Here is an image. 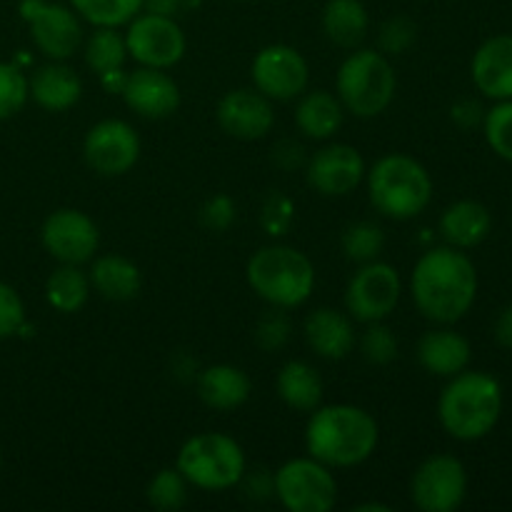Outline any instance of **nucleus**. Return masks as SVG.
<instances>
[{"mask_svg":"<svg viewBox=\"0 0 512 512\" xmlns=\"http://www.w3.org/2000/svg\"><path fill=\"white\" fill-rule=\"evenodd\" d=\"M478 295V270L458 248H433L420 255L410 275V298L423 318L438 325L458 323Z\"/></svg>","mask_w":512,"mask_h":512,"instance_id":"f257e3e1","label":"nucleus"},{"mask_svg":"<svg viewBox=\"0 0 512 512\" xmlns=\"http://www.w3.org/2000/svg\"><path fill=\"white\" fill-rule=\"evenodd\" d=\"M378 443V420L358 405H318L305 425V450L328 468L363 465L373 458Z\"/></svg>","mask_w":512,"mask_h":512,"instance_id":"f03ea898","label":"nucleus"},{"mask_svg":"<svg viewBox=\"0 0 512 512\" xmlns=\"http://www.w3.org/2000/svg\"><path fill=\"white\" fill-rule=\"evenodd\" d=\"M370 205L383 218L413 220L433 198V178L420 160L405 153H390L365 170Z\"/></svg>","mask_w":512,"mask_h":512,"instance_id":"7ed1b4c3","label":"nucleus"},{"mask_svg":"<svg viewBox=\"0 0 512 512\" xmlns=\"http://www.w3.org/2000/svg\"><path fill=\"white\" fill-rule=\"evenodd\" d=\"M250 290L273 308L293 310L308 303L315 290L313 260L290 245H265L250 255L245 265Z\"/></svg>","mask_w":512,"mask_h":512,"instance_id":"20e7f679","label":"nucleus"},{"mask_svg":"<svg viewBox=\"0 0 512 512\" xmlns=\"http://www.w3.org/2000/svg\"><path fill=\"white\" fill-rule=\"evenodd\" d=\"M503 410V390L488 373L453 375L438 400V418L455 440H480L495 428Z\"/></svg>","mask_w":512,"mask_h":512,"instance_id":"39448f33","label":"nucleus"},{"mask_svg":"<svg viewBox=\"0 0 512 512\" xmlns=\"http://www.w3.org/2000/svg\"><path fill=\"white\" fill-rule=\"evenodd\" d=\"M398 75L388 55L373 48H353L335 75V95L345 113L355 118H378L395 100Z\"/></svg>","mask_w":512,"mask_h":512,"instance_id":"423d86ee","label":"nucleus"},{"mask_svg":"<svg viewBox=\"0 0 512 512\" xmlns=\"http://www.w3.org/2000/svg\"><path fill=\"white\" fill-rule=\"evenodd\" d=\"M175 468L193 488L220 493L243 483L248 473L245 450L225 433H198L185 440L178 450Z\"/></svg>","mask_w":512,"mask_h":512,"instance_id":"0eeeda50","label":"nucleus"},{"mask_svg":"<svg viewBox=\"0 0 512 512\" xmlns=\"http://www.w3.org/2000/svg\"><path fill=\"white\" fill-rule=\"evenodd\" d=\"M273 495L290 512H328L338 503V480L333 468L305 455L275 470Z\"/></svg>","mask_w":512,"mask_h":512,"instance_id":"6e6552de","label":"nucleus"},{"mask_svg":"<svg viewBox=\"0 0 512 512\" xmlns=\"http://www.w3.org/2000/svg\"><path fill=\"white\" fill-rule=\"evenodd\" d=\"M403 295L398 270L383 260H370L355 270L345 288V313L355 323H383L395 313Z\"/></svg>","mask_w":512,"mask_h":512,"instance_id":"1a4fd4ad","label":"nucleus"},{"mask_svg":"<svg viewBox=\"0 0 512 512\" xmlns=\"http://www.w3.org/2000/svg\"><path fill=\"white\" fill-rule=\"evenodd\" d=\"M125 45H128V58L138 65L163 70L178 65L188 50L183 28L175 23L173 15L155 13V10L138 13L130 20L125 30Z\"/></svg>","mask_w":512,"mask_h":512,"instance_id":"9d476101","label":"nucleus"},{"mask_svg":"<svg viewBox=\"0 0 512 512\" xmlns=\"http://www.w3.org/2000/svg\"><path fill=\"white\" fill-rule=\"evenodd\" d=\"M20 18L25 20L35 48L48 60H68L83 45V23L70 5L50 0H20Z\"/></svg>","mask_w":512,"mask_h":512,"instance_id":"9b49d317","label":"nucleus"},{"mask_svg":"<svg viewBox=\"0 0 512 512\" xmlns=\"http://www.w3.org/2000/svg\"><path fill=\"white\" fill-rule=\"evenodd\" d=\"M253 88L260 90L273 103L298 100L308 90L310 68L298 48L285 43L265 45L255 53L250 65Z\"/></svg>","mask_w":512,"mask_h":512,"instance_id":"f8f14e48","label":"nucleus"},{"mask_svg":"<svg viewBox=\"0 0 512 512\" xmlns=\"http://www.w3.org/2000/svg\"><path fill=\"white\" fill-rule=\"evenodd\" d=\"M468 493L465 465L453 455H430L410 478V500L423 512H453Z\"/></svg>","mask_w":512,"mask_h":512,"instance_id":"ddd939ff","label":"nucleus"},{"mask_svg":"<svg viewBox=\"0 0 512 512\" xmlns=\"http://www.w3.org/2000/svg\"><path fill=\"white\" fill-rule=\"evenodd\" d=\"M83 158L93 173L118 178L130 173L140 160V135L125 120H100L85 133Z\"/></svg>","mask_w":512,"mask_h":512,"instance_id":"4468645a","label":"nucleus"},{"mask_svg":"<svg viewBox=\"0 0 512 512\" xmlns=\"http://www.w3.org/2000/svg\"><path fill=\"white\" fill-rule=\"evenodd\" d=\"M40 240L50 258L68 265H85L100 248V230L88 213L78 208H60L45 218Z\"/></svg>","mask_w":512,"mask_h":512,"instance_id":"2eb2a0df","label":"nucleus"},{"mask_svg":"<svg viewBox=\"0 0 512 512\" xmlns=\"http://www.w3.org/2000/svg\"><path fill=\"white\" fill-rule=\"evenodd\" d=\"M363 155L348 143H330L315 150L305 165V180L323 198H343L350 195L365 180Z\"/></svg>","mask_w":512,"mask_h":512,"instance_id":"dca6fc26","label":"nucleus"},{"mask_svg":"<svg viewBox=\"0 0 512 512\" xmlns=\"http://www.w3.org/2000/svg\"><path fill=\"white\" fill-rule=\"evenodd\" d=\"M125 105L135 115L145 120H165L180 108V85L168 70L163 68H135L133 73H125L120 85Z\"/></svg>","mask_w":512,"mask_h":512,"instance_id":"f3484780","label":"nucleus"},{"mask_svg":"<svg viewBox=\"0 0 512 512\" xmlns=\"http://www.w3.org/2000/svg\"><path fill=\"white\" fill-rule=\"evenodd\" d=\"M220 130L235 140H260L273 130L275 110L273 100L265 98L255 88L230 90L220 98L218 110H215Z\"/></svg>","mask_w":512,"mask_h":512,"instance_id":"a211bd4d","label":"nucleus"},{"mask_svg":"<svg viewBox=\"0 0 512 512\" xmlns=\"http://www.w3.org/2000/svg\"><path fill=\"white\" fill-rule=\"evenodd\" d=\"M308 348L323 360H343L355 348L353 318L343 310L315 308L303 323Z\"/></svg>","mask_w":512,"mask_h":512,"instance_id":"6ab92c4d","label":"nucleus"},{"mask_svg":"<svg viewBox=\"0 0 512 512\" xmlns=\"http://www.w3.org/2000/svg\"><path fill=\"white\" fill-rule=\"evenodd\" d=\"M473 80L488 98H512V35L485 40L473 58Z\"/></svg>","mask_w":512,"mask_h":512,"instance_id":"aec40b11","label":"nucleus"},{"mask_svg":"<svg viewBox=\"0 0 512 512\" xmlns=\"http://www.w3.org/2000/svg\"><path fill=\"white\" fill-rule=\"evenodd\" d=\"M30 98L48 113H63L78 105L83 95V80L65 60H50L48 65L35 70L33 78L28 80Z\"/></svg>","mask_w":512,"mask_h":512,"instance_id":"412c9836","label":"nucleus"},{"mask_svg":"<svg viewBox=\"0 0 512 512\" xmlns=\"http://www.w3.org/2000/svg\"><path fill=\"white\" fill-rule=\"evenodd\" d=\"M90 288L110 303H128L143 288V273L130 258L118 253L98 255L90 260Z\"/></svg>","mask_w":512,"mask_h":512,"instance_id":"4be33fe9","label":"nucleus"},{"mask_svg":"<svg viewBox=\"0 0 512 512\" xmlns=\"http://www.w3.org/2000/svg\"><path fill=\"white\" fill-rule=\"evenodd\" d=\"M418 363L438 378H453L470 363V343L450 328L428 330L418 340Z\"/></svg>","mask_w":512,"mask_h":512,"instance_id":"5701e85b","label":"nucleus"},{"mask_svg":"<svg viewBox=\"0 0 512 512\" xmlns=\"http://www.w3.org/2000/svg\"><path fill=\"white\" fill-rule=\"evenodd\" d=\"M198 398L203 400L208 408L213 410H238L248 403L250 393H253V383H250L248 373L235 365L218 363L205 368L198 375Z\"/></svg>","mask_w":512,"mask_h":512,"instance_id":"b1692460","label":"nucleus"},{"mask_svg":"<svg viewBox=\"0 0 512 512\" xmlns=\"http://www.w3.org/2000/svg\"><path fill=\"white\" fill-rule=\"evenodd\" d=\"M345 108L330 90H305L295 108V125L310 140H330L340 130Z\"/></svg>","mask_w":512,"mask_h":512,"instance_id":"393cba45","label":"nucleus"},{"mask_svg":"<svg viewBox=\"0 0 512 512\" xmlns=\"http://www.w3.org/2000/svg\"><path fill=\"white\" fill-rule=\"evenodd\" d=\"M275 393L288 405L290 410L298 413H313L318 405H323L325 385L318 370L305 360H288L278 370L275 378Z\"/></svg>","mask_w":512,"mask_h":512,"instance_id":"a878e982","label":"nucleus"},{"mask_svg":"<svg viewBox=\"0 0 512 512\" xmlns=\"http://www.w3.org/2000/svg\"><path fill=\"white\" fill-rule=\"evenodd\" d=\"M490 213L475 200H458L440 218V233L453 248H475L490 233Z\"/></svg>","mask_w":512,"mask_h":512,"instance_id":"bb28decb","label":"nucleus"},{"mask_svg":"<svg viewBox=\"0 0 512 512\" xmlns=\"http://www.w3.org/2000/svg\"><path fill=\"white\" fill-rule=\"evenodd\" d=\"M370 30V15L360 0H328L323 8V33L338 48H358Z\"/></svg>","mask_w":512,"mask_h":512,"instance_id":"cd10ccee","label":"nucleus"},{"mask_svg":"<svg viewBox=\"0 0 512 512\" xmlns=\"http://www.w3.org/2000/svg\"><path fill=\"white\" fill-rule=\"evenodd\" d=\"M90 293V278L80 265L60 263L45 280V300L58 313H78L88 303Z\"/></svg>","mask_w":512,"mask_h":512,"instance_id":"c85d7f7f","label":"nucleus"},{"mask_svg":"<svg viewBox=\"0 0 512 512\" xmlns=\"http://www.w3.org/2000/svg\"><path fill=\"white\" fill-rule=\"evenodd\" d=\"M83 58L85 65H88L95 75H100V78L123 73V65L125 60H128L125 35H120L118 28H95L93 33L85 38Z\"/></svg>","mask_w":512,"mask_h":512,"instance_id":"c756f323","label":"nucleus"},{"mask_svg":"<svg viewBox=\"0 0 512 512\" xmlns=\"http://www.w3.org/2000/svg\"><path fill=\"white\" fill-rule=\"evenodd\" d=\"M145 0H70V8L93 28H120L143 10Z\"/></svg>","mask_w":512,"mask_h":512,"instance_id":"7c9ffc66","label":"nucleus"},{"mask_svg":"<svg viewBox=\"0 0 512 512\" xmlns=\"http://www.w3.org/2000/svg\"><path fill=\"white\" fill-rule=\"evenodd\" d=\"M340 245H343L345 258L363 265L380 258V253H383L385 248V233L378 223H373V220H358V223H350L348 228L343 230Z\"/></svg>","mask_w":512,"mask_h":512,"instance_id":"2f4dec72","label":"nucleus"},{"mask_svg":"<svg viewBox=\"0 0 512 512\" xmlns=\"http://www.w3.org/2000/svg\"><path fill=\"white\" fill-rule=\"evenodd\" d=\"M188 488L190 483L178 468H163L150 478L148 488H145V500L150 508L173 512L188 503Z\"/></svg>","mask_w":512,"mask_h":512,"instance_id":"473e14b6","label":"nucleus"},{"mask_svg":"<svg viewBox=\"0 0 512 512\" xmlns=\"http://www.w3.org/2000/svg\"><path fill=\"white\" fill-rule=\"evenodd\" d=\"M30 90L23 70L13 63H0V120L13 118L28 103Z\"/></svg>","mask_w":512,"mask_h":512,"instance_id":"72a5a7b5","label":"nucleus"},{"mask_svg":"<svg viewBox=\"0 0 512 512\" xmlns=\"http://www.w3.org/2000/svg\"><path fill=\"white\" fill-rule=\"evenodd\" d=\"M360 355L370 365H390L398 358V338L383 323H368V330L360 335Z\"/></svg>","mask_w":512,"mask_h":512,"instance_id":"f704fd0d","label":"nucleus"},{"mask_svg":"<svg viewBox=\"0 0 512 512\" xmlns=\"http://www.w3.org/2000/svg\"><path fill=\"white\" fill-rule=\"evenodd\" d=\"M485 138L500 158L512 160V100H503L485 115Z\"/></svg>","mask_w":512,"mask_h":512,"instance_id":"c9c22d12","label":"nucleus"},{"mask_svg":"<svg viewBox=\"0 0 512 512\" xmlns=\"http://www.w3.org/2000/svg\"><path fill=\"white\" fill-rule=\"evenodd\" d=\"M418 38V28L405 15H395V18L385 20L380 28V53L385 55H400L410 48Z\"/></svg>","mask_w":512,"mask_h":512,"instance_id":"e433bc0d","label":"nucleus"},{"mask_svg":"<svg viewBox=\"0 0 512 512\" xmlns=\"http://www.w3.org/2000/svg\"><path fill=\"white\" fill-rule=\"evenodd\" d=\"M25 325V305L18 290L8 283H0V340L13 338Z\"/></svg>","mask_w":512,"mask_h":512,"instance_id":"4c0bfd02","label":"nucleus"},{"mask_svg":"<svg viewBox=\"0 0 512 512\" xmlns=\"http://www.w3.org/2000/svg\"><path fill=\"white\" fill-rule=\"evenodd\" d=\"M290 338V320L283 308H273L268 315H263L255 328V340L263 350H280Z\"/></svg>","mask_w":512,"mask_h":512,"instance_id":"58836bf2","label":"nucleus"},{"mask_svg":"<svg viewBox=\"0 0 512 512\" xmlns=\"http://www.w3.org/2000/svg\"><path fill=\"white\" fill-rule=\"evenodd\" d=\"M200 220H203L205 228L215 230V233L228 230L235 220L233 198H230V195H215V198H210L208 203L203 205V210H200Z\"/></svg>","mask_w":512,"mask_h":512,"instance_id":"ea45409f","label":"nucleus"},{"mask_svg":"<svg viewBox=\"0 0 512 512\" xmlns=\"http://www.w3.org/2000/svg\"><path fill=\"white\" fill-rule=\"evenodd\" d=\"M270 220H275L268 228L273 235H283L285 230L290 228V223H293V205H290L288 198L273 195V198L268 200V205L263 208V225H268Z\"/></svg>","mask_w":512,"mask_h":512,"instance_id":"a19ab883","label":"nucleus"},{"mask_svg":"<svg viewBox=\"0 0 512 512\" xmlns=\"http://www.w3.org/2000/svg\"><path fill=\"white\" fill-rule=\"evenodd\" d=\"M480 118V108L478 103H473V100H465V103H458L453 108V120L455 123L465 125V128H470L473 123H478Z\"/></svg>","mask_w":512,"mask_h":512,"instance_id":"79ce46f5","label":"nucleus"},{"mask_svg":"<svg viewBox=\"0 0 512 512\" xmlns=\"http://www.w3.org/2000/svg\"><path fill=\"white\" fill-rule=\"evenodd\" d=\"M495 340L503 348H512V305L500 313L498 323H495Z\"/></svg>","mask_w":512,"mask_h":512,"instance_id":"37998d69","label":"nucleus"},{"mask_svg":"<svg viewBox=\"0 0 512 512\" xmlns=\"http://www.w3.org/2000/svg\"><path fill=\"white\" fill-rule=\"evenodd\" d=\"M353 512H390V505H383V503H360V505H353Z\"/></svg>","mask_w":512,"mask_h":512,"instance_id":"c03bdc74","label":"nucleus"},{"mask_svg":"<svg viewBox=\"0 0 512 512\" xmlns=\"http://www.w3.org/2000/svg\"><path fill=\"white\" fill-rule=\"evenodd\" d=\"M0 465H3V455H0Z\"/></svg>","mask_w":512,"mask_h":512,"instance_id":"a18cd8bd","label":"nucleus"},{"mask_svg":"<svg viewBox=\"0 0 512 512\" xmlns=\"http://www.w3.org/2000/svg\"><path fill=\"white\" fill-rule=\"evenodd\" d=\"M235 3H240V0H235Z\"/></svg>","mask_w":512,"mask_h":512,"instance_id":"49530a36","label":"nucleus"}]
</instances>
